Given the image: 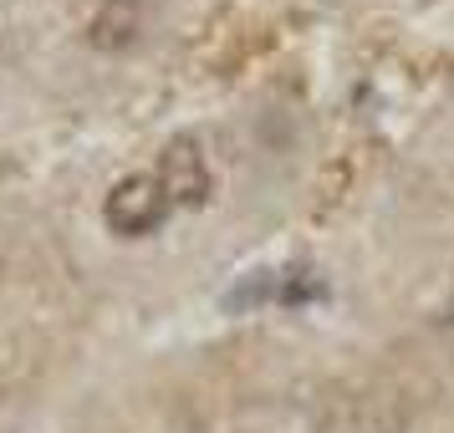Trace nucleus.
I'll return each mask as SVG.
<instances>
[{"mask_svg": "<svg viewBox=\"0 0 454 433\" xmlns=\"http://www.w3.org/2000/svg\"><path fill=\"white\" fill-rule=\"evenodd\" d=\"M159 184H164L168 205H205L209 199V164H205V148L194 138H174L159 159Z\"/></svg>", "mask_w": 454, "mask_h": 433, "instance_id": "2", "label": "nucleus"}, {"mask_svg": "<svg viewBox=\"0 0 454 433\" xmlns=\"http://www.w3.org/2000/svg\"><path fill=\"white\" fill-rule=\"evenodd\" d=\"M138 26H144V5L138 0H103L98 16L87 21V42L98 51H123V46H133Z\"/></svg>", "mask_w": 454, "mask_h": 433, "instance_id": "3", "label": "nucleus"}, {"mask_svg": "<svg viewBox=\"0 0 454 433\" xmlns=\"http://www.w3.org/2000/svg\"><path fill=\"white\" fill-rule=\"evenodd\" d=\"M168 194L164 184H159V174H128V179H118V184L107 189L103 199V220L113 235H123V240H144V235H153V229L168 220Z\"/></svg>", "mask_w": 454, "mask_h": 433, "instance_id": "1", "label": "nucleus"}]
</instances>
